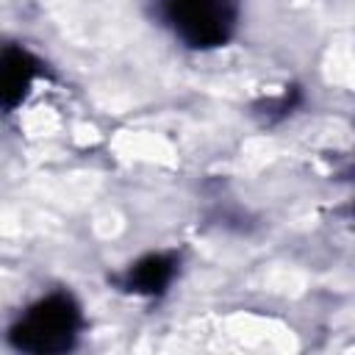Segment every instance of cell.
<instances>
[{
	"mask_svg": "<svg viewBox=\"0 0 355 355\" xmlns=\"http://www.w3.org/2000/svg\"><path fill=\"white\" fill-rule=\"evenodd\" d=\"M161 14L169 28L197 50L225 44L239 22L236 0H161Z\"/></svg>",
	"mask_w": 355,
	"mask_h": 355,
	"instance_id": "7a4b0ae2",
	"label": "cell"
},
{
	"mask_svg": "<svg viewBox=\"0 0 355 355\" xmlns=\"http://www.w3.org/2000/svg\"><path fill=\"white\" fill-rule=\"evenodd\" d=\"M178 272V261L175 255H166V252H155V255H144L141 261H136L125 277H122V286L133 294H147V297H155V294H164L166 286L172 283Z\"/></svg>",
	"mask_w": 355,
	"mask_h": 355,
	"instance_id": "277c9868",
	"label": "cell"
},
{
	"mask_svg": "<svg viewBox=\"0 0 355 355\" xmlns=\"http://www.w3.org/2000/svg\"><path fill=\"white\" fill-rule=\"evenodd\" d=\"M80 330V308L69 294H50L33 302L11 327V347L33 355H58L75 347Z\"/></svg>",
	"mask_w": 355,
	"mask_h": 355,
	"instance_id": "6da1fadb",
	"label": "cell"
},
{
	"mask_svg": "<svg viewBox=\"0 0 355 355\" xmlns=\"http://www.w3.org/2000/svg\"><path fill=\"white\" fill-rule=\"evenodd\" d=\"M39 72V61L22 47H0V111L17 108Z\"/></svg>",
	"mask_w": 355,
	"mask_h": 355,
	"instance_id": "3957f363",
	"label": "cell"
}]
</instances>
